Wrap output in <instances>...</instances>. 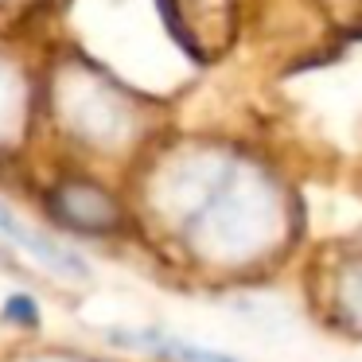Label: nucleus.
<instances>
[{
    "label": "nucleus",
    "instance_id": "7ed1b4c3",
    "mask_svg": "<svg viewBox=\"0 0 362 362\" xmlns=\"http://www.w3.org/2000/svg\"><path fill=\"white\" fill-rule=\"evenodd\" d=\"M32 362H86V358H71V354H47V358H32Z\"/></svg>",
    "mask_w": 362,
    "mask_h": 362
},
{
    "label": "nucleus",
    "instance_id": "f257e3e1",
    "mask_svg": "<svg viewBox=\"0 0 362 362\" xmlns=\"http://www.w3.org/2000/svg\"><path fill=\"white\" fill-rule=\"evenodd\" d=\"M164 214L183 250L211 265H253L273 253L281 238L276 195L257 172L234 164L172 180L164 191Z\"/></svg>",
    "mask_w": 362,
    "mask_h": 362
},
{
    "label": "nucleus",
    "instance_id": "f03ea898",
    "mask_svg": "<svg viewBox=\"0 0 362 362\" xmlns=\"http://www.w3.org/2000/svg\"><path fill=\"white\" fill-rule=\"evenodd\" d=\"M55 214L66 226L98 234V230L113 226L117 206H113V199L105 195L102 187H94V183H66V187L55 191Z\"/></svg>",
    "mask_w": 362,
    "mask_h": 362
}]
</instances>
